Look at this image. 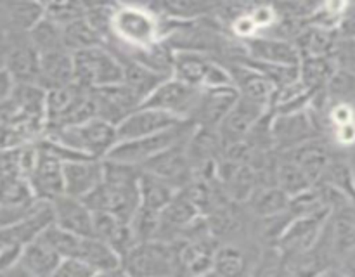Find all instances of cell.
I'll list each match as a JSON object with an SVG mask.
<instances>
[{"instance_id":"11","label":"cell","mask_w":355,"mask_h":277,"mask_svg":"<svg viewBox=\"0 0 355 277\" xmlns=\"http://www.w3.org/2000/svg\"><path fill=\"white\" fill-rule=\"evenodd\" d=\"M38 145V142H37ZM64 161L54 156L52 152L45 151L38 145V158L31 170L30 186L33 189L35 197L38 201L52 203L58 197L64 196V172H62Z\"/></svg>"},{"instance_id":"35","label":"cell","mask_w":355,"mask_h":277,"mask_svg":"<svg viewBox=\"0 0 355 277\" xmlns=\"http://www.w3.org/2000/svg\"><path fill=\"white\" fill-rule=\"evenodd\" d=\"M30 180L24 175H0V206L28 208L37 203Z\"/></svg>"},{"instance_id":"18","label":"cell","mask_w":355,"mask_h":277,"mask_svg":"<svg viewBox=\"0 0 355 277\" xmlns=\"http://www.w3.org/2000/svg\"><path fill=\"white\" fill-rule=\"evenodd\" d=\"M239 93L234 87H220V89H203L201 100L198 104L193 123L196 127L217 128L227 118L232 107L236 106Z\"/></svg>"},{"instance_id":"10","label":"cell","mask_w":355,"mask_h":277,"mask_svg":"<svg viewBox=\"0 0 355 277\" xmlns=\"http://www.w3.org/2000/svg\"><path fill=\"white\" fill-rule=\"evenodd\" d=\"M189 141V138H187ZM187 141L182 144H177L173 148L166 149L162 154L155 156L148 163L141 166V170L159 177L177 190H182L194 180V168L187 156Z\"/></svg>"},{"instance_id":"9","label":"cell","mask_w":355,"mask_h":277,"mask_svg":"<svg viewBox=\"0 0 355 277\" xmlns=\"http://www.w3.org/2000/svg\"><path fill=\"white\" fill-rule=\"evenodd\" d=\"M262 249L253 238L218 244L214 258V270L220 277H252Z\"/></svg>"},{"instance_id":"40","label":"cell","mask_w":355,"mask_h":277,"mask_svg":"<svg viewBox=\"0 0 355 277\" xmlns=\"http://www.w3.org/2000/svg\"><path fill=\"white\" fill-rule=\"evenodd\" d=\"M336 68L343 73L355 76V40L350 37L340 35V42L336 45L335 55H333Z\"/></svg>"},{"instance_id":"22","label":"cell","mask_w":355,"mask_h":277,"mask_svg":"<svg viewBox=\"0 0 355 277\" xmlns=\"http://www.w3.org/2000/svg\"><path fill=\"white\" fill-rule=\"evenodd\" d=\"M279 154L286 156L288 159L297 163L304 170V173L311 180L312 186H318L321 182L329 163H331L333 156H335L329 151L328 144H326L322 137L305 142V144L298 145V148L291 149V151L279 152Z\"/></svg>"},{"instance_id":"41","label":"cell","mask_w":355,"mask_h":277,"mask_svg":"<svg viewBox=\"0 0 355 277\" xmlns=\"http://www.w3.org/2000/svg\"><path fill=\"white\" fill-rule=\"evenodd\" d=\"M96 270L76 258H62L52 277H94Z\"/></svg>"},{"instance_id":"31","label":"cell","mask_w":355,"mask_h":277,"mask_svg":"<svg viewBox=\"0 0 355 277\" xmlns=\"http://www.w3.org/2000/svg\"><path fill=\"white\" fill-rule=\"evenodd\" d=\"M120 57V55H118ZM123 61V83L142 100L148 99L163 82H165L168 76H163L159 73L153 71L148 66L141 64L137 61H132V59L120 57Z\"/></svg>"},{"instance_id":"3","label":"cell","mask_w":355,"mask_h":277,"mask_svg":"<svg viewBox=\"0 0 355 277\" xmlns=\"http://www.w3.org/2000/svg\"><path fill=\"white\" fill-rule=\"evenodd\" d=\"M42 137L59 142L64 148L87 156V158L97 159H106L111 149L118 144L116 127L101 118H94L82 125L45 132Z\"/></svg>"},{"instance_id":"37","label":"cell","mask_w":355,"mask_h":277,"mask_svg":"<svg viewBox=\"0 0 355 277\" xmlns=\"http://www.w3.org/2000/svg\"><path fill=\"white\" fill-rule=\"evenodd\" d=\"M30 44L37 48L38 54H47V52L59 51L64 48V42H62V28L52 23L51 19L44 17L30 33L26 35Z\"/></svg>"},{"instance_id":"29","label":"cell","mask_w":355,"mask_h":277,"mask_svg":"<svg viewBox=\"0 0 355 277\" xmlns=\"http://www.w3.org/2000/svg\"><path fill=\"white\" fill-rule=\"evenodd\" d=\"M298 71H300V83L304 89L311 96H315L328 90L338 68L333 57H302Z\"/></svg>"},{"instance_id":"7","label":"cell","mask_w":355,"mask_h":277,"mask_svg":"<svg viewBox=\"0 0 355 277\" xmlns=\"http://www.w3.org/2000/svg\"><path fill=\"white\" fill-rule=\"evenodd\" d=\"M201 93L203 89H196L170 76L144 100L142 106L162 111L180 121H193Z\"/></svg>"},{"instance_id":"34","label":"cell","mask_w":355,"mask_h":277,"mask_svg":"<svg viewBox=\"0 0 355 277\" xmlns=\"http://www.w3.org/2000/svg\"><path fill=\"white\" fill-rule=\"evenodd\" d=\"M62 42H64L66 51H69L71 54L90 51V48L106 47V40L87 21V17H82V19L73 21V23L62 26Z\"/></svg>"},{"instance_id":"17","label":"cell","mask_w":355,"mask_h":277,"mask_svg":"<svg viewBox=\"0 0 355 277\" xmlns=\"http://www.w3.org/2000/svg\"><path fill=\"white\" fill-rule=\"evenodd\" d=\"M94 96H96L97 104V118L114 127H118L128 114L142 106V100L125 83L106 87V89H96Z\"/></svg>"},{"instance_id":"2","label":"cell","mask_w":355,"mask_h":277,"mask_svg":"<svg viewBox=\"0 0 355 277\" xmlns=\"http://www.w3.org/2000/svg\"><path fill=\"white\" fill-rule=\"evenodd\" d=\"M162 42V16L153 3H114L106 47L116 55L130 54Z\"/></svg>"},{"instance_id":"50","label":"cell","mask_w":355,"mask_h":277,"mask_svg":"<svg viewBox=\"0 0 355 277\" xmlns=\"http://www.w3.org/2000/svg\"><path fill=\"white\" fill-rule=\"evenodd\" d=\"M350 38H354V40H355V33H354V35H352V37H350Z\"/></svg>"},{"instance_id":"19","label":"cell","mask_w":355,"mask_h":277,"mask_svg":"<svg viewBox=\"0 0 355 277\" xmlns=\"http://www.w3.org/2000/svg\"><path fill=\"white\" fill-rule=\"evenodd\" d=\"M246 59L276 66H300L302 55L293 42L272 37H255L245 42Z\"/></svg>"},{"instance_id":"21","label":"cell","mask_w":355,"mask_h":277,"mask_svg":"<svg viewBox=\"0 0 355 277\" xmlns=\"http://www.w3.org/2000/svg\"><path fill=\"white\" fill-rule=\"evenodd\" d=\"M227 66L231 69L232 83H234V89L238 90L239 97H245L252 102L262 104V106L272 109L276 87L266 76L260 75L257 69L245 64V62L234 61Z\"/></svg>"},{"instance_id":"23","label":"cell","mask_w":355,"mask_h":277,"mask_svg":"<svg viewBox=\"0 0 355 277\" xmlns=\"http://www.w3.org/2000/svg\"><path fill=\"white\" fill-rule=\"evenodd\" d=\"M94 235L106 242L120 260H123V256L137 244L130 224L118 220L110 213H94Z\"/></svg>"},{"instance_id":"39","label":"cell","mask_w":355,"mask_h":277,"mask_svg":"<svg viewBox=\"0 0 355 277\" xmlns=\"http://www.w3.org/2000/svg\"><path fill=\"white\" fill-rule=\"evenodd\" d=\"M87 3L83 2H47L45 3V17L58 26L78 21L85 17Z\"/></svg>"},{"instance_id":"28","label":"cell","mask_w":355,"mask_h":277,"mask_svg":"<svg viewBox=\"0 0 355 277\" xmlns=\"http://www.w3.org/2000/svg\"><path fill=\"white\" fill-rule=\"evenodd\" d=\"M6 10L10 37L28 35L45 17V3L42 2H2Z\"/></svg>"},{"instance_id":"48","label":"cell","mask_w":355,"mask_h":277,"mask_svg":"<svg viewBox=\"0 0 355 277\" xmlns=\"http://www.w3.org/2000/svg\"><path fill=\"white\" fill-rule=\"evenodd\" d=\"M198 277H220V276H218V274L215 272V270H210V272H207V274H201V276H198Z\"/></svg>"},{"instance_id":"24","label":"cell","mask_w":355,"mask_h":277,"mask_svg":"<svg viewBox=\"0 0 355 277\" xmlns=\"http://www.w3.org/2000/svg\"><path fill=\"white\" fill-rule=\"evenodd\" d=\"M62 256L42 235L28 242L21 253L19 267L30 277H52Z\"/></svg>"},{"instance_id":"5","label":"cell","mask_w":355,"mask_h":277,"mask_svg":"<svg viewBox=\"0 0 355 277\" xmlns=\"http://www.w3.org/2000/svg\"><path fill=\"white\" fill-rule=\"evenodd\" d=\"M194 128H196V125L193 121H186V123L177 125V127L162 132V134L135 138V141L118 142L111 149L110 154L106 156V159L116 163H125V165L139 166L141 168L144 163H148L155 156L162 154L166 149L186 142L194 132Z\"/></svg>"},{"instance_id":"1","label":"cell","mask_w":355,"mask_h":277,"mask_svg":"<svg viewBox=\"0 0 355 277\" xmlns=\"http://www.w3.org/2000/svg\"><path fill=\"white\" fill-rule=\"evenodd\" d=\"M104 166L106 173L103 184L89 196L83 197V201L94 213H110L118 220L130 224L141 208V197H139L141 168L110 161V159H104Z\"/></svg>"},{"instance_id":"13","label":"cell","mask_w":355,"mask_h":277,"mask_svg":"<svg viewBox=\"0 0 355 277\" xmlns=\"http://www.w3.org/2000/svg\"><path fill=\"white\" fill-rule=\"evenodd\" d=\"M329 217H298L291 220L288 225L286 232L279 242L276 244V249L281 253L284 260L297 258L304 253L311 251L321 239L324 225Z\"/></svg>"},{"instance_id":"44","label":"cell","mask_w":355,"mask_h":277,"mask_svg":"<svg viewBox=\"0 0 355 277\" xmlns=\"http://www.w3.org/2000/svg\"><path fill=\"white\" fill-rule=\"evenodd\" d=\"M0 38H6L9 40V28H7V19H6V10H3L2 2H0Z\"/></svg>"},{"instance_id":"32","label":"cell","mask_w":355,"mask_h":277,"mask_svg":"<svg viewBox=\"0 0 355 277\" xmlns=\"http://www.w3.org/2000/svg\"><path fill=\"white\" fill-rule=\"evenodd\" d=\"M290 201L291 197L277 186H266L257 187L245 204L252 217L263 218L288 211L290 210Z\"/></svg>"},{"instance_id":"33","label":"cell","mask_w":355,"mask_h":277,"mask_svg":"<svg viewBox=\"0 0 355 277\" xmlns=\"http://www.w3.org/2000/svg\"><path fill=\"white\" fill-rule=\"evenodd\" d=\"M179 190L168 182H165L159 177L141 170L139 177V197H141V206L153 211H162L170 201L175 197Z\"/></svg>"},{"instance_id":"47","label":"cell","mask_w":355,"mask_h":277,"mask_svg":"<svg viewBox=\"0 0 355 277\" xmlns=\"http://www.w3.org/2000/svg\"><path fill=\"white\" fill-rule=\"evenodd\" d=\"M349 163H350V168H352V175H354V180H355V148L350 149L349 151Z\"/></svg>"},{"instance_id":"42","label":"cell","mask_w":355,"mask_h":277,"mask_svg":"<svg viewBox=\"0 0 355 277\" xmlns=\"http://www.w3.org/2000/svg\"><path fill=\"white\" fill-rule=\"evenodd\" d=\"M16 85L17 83L14 82L12 76L9 75V71H7L6 68L0 69V109H3L7 104H10Z\"/></svg>"},{"instance_id":"46","label":"cell","mask_w":355,"mask_h":277,"mask_svg":"<svg viewBox=\"0 0 355 277\" xmlns=\"http://www.w3.org/2000/svg\"><path fill=\"white\" fill-rule=\"evenodd\" d=\"M318 277H347V276L338 269V267H331V269H328V270H324V272L319 274Z\"/></svg>"},{"instance_id":"8","label":"cell","mask_w":355,"mask_h":277,"mask_svg":"<svg viewBox=\"0 0 355 277\" xmlns=\"http://www.w3.org/2000/svg\"><path fill=\"white\" fill-rule=\"evenodd\" d=\"M322 137L309 107L297 113H272V142L277 152H286L309 141Z\"/></svg>"},{"instance_id":"45","label":"cell","mask_w":355,"mask_h":277,"mask_svg":"<svg viewBox=\"0 0 355 277\" xmlns=\"http://www.w3.org/2000/svg\"><path fill=\"white\" fill-rule=\"evenodd\" d=\"M94 277H123V272H121V269L99 270V272H96V276Z\"/></svg>"},{"instance_id":"26","label":"cell","mask_w":355,"mask_h":277,"mask_svg":"<svg viewBox=\"0 0 355 277\" xmlns=\"http://www.w3.org/2000/svg\"><path fill=\"white\" fill-rule=\"evenodd\" d=\"M215 57L203 52H173L172 76L196 89H205L207 75Z\"/></svg>"},{"instance_id":"49","label":"cell","mask_w":355,"mask_h":277,"mask_svg":"<svg viewBox=\"0 0 355 277\" xmlns=\"http://www.w3.org/2000/svg\"><path fill=\"white\" fill-rule=\"evenodd\" d=\"M0 69H3V57L0 55Z\"/></svg>"},{"instance_id":"30","label":"cell","mask_w":355,"mask_h":277,"mask_svg":"<svg viewBox=\"0 0 355 277\" xmlns=\"http://www.w3.org/2000/svg\"><path fill=\"white\" fill-rule=\"evenodd\" d=\"M340 42V31H328L309 24L293 42L302 57H333Z\"/></svg>"},{"instance_id":"38","label":"cell","mask_w":355,"mask_h":277,"mask_svg":"<svg viewBox=\"0 0 355 277\" xmlns=\"http://www.w3.org/2000/svg\"><path fill=\"white\" fill-rule=\"evenodd\" d=\"M349 2H322L318 3L315 10L312 12L309 24L311 26L322 28L328 31H340L345 17Z\"/></svg>"},{"instance_id":"12","label":"cell","mask_w":355,"mask_h":277,"mask_svg":"<svg viewBox=\"0 0 355 277\" xmlns=\"http://www.w3.org/2000/svg\"><path fill=\"white\" fill-rule=\"evenodd\" d=\"M3 68L17 85H38L40 54L30 44L26 35L10 37L3 54Z\"/></svg>"},{"instance_id":"25","label":"cell","mask_w":355,"mask_h":277,"mask_svg":"<svg viewBox=\"0 0 355 277\" xmlns=\"http://www.w3.org/2000/svg\"><path fill=\"white\" fill-rule=\"evenodd\" d=\"M73 85V54L66 48L40 54L38 87L47 90Z\"/></svg>"},{"instance_id":"15","label":"cell","mask_w":355,"mask_h":277,"mask_svg":"<svg viewBox=\"0 0 355 277\" xmlns=\"http://www.w3.org/2000/svg\"><path fill=\"white\" fill-rule=\"evenodd\" d=\"M180 123H186V121L177 120V118L162 113V111L149 109V107L141 106L134 113L128 114L116 127L118 142L135 141V138L162 134V132L170 130V128L177 127Z\"/></svg>"},{"instance_id":"43","label":"cell","mask_w":355,"mask_h":277,"mask_svg":"<svg viewBox=\"0 0 355 277\" xmlns=\"http://www.w3.org/2000/svg\"><path fill=\"white\" fill-rule=\"evenodd\" d=\"M336 267H338L347 277H355V244L347 248L345 251L338 256Z\"/></svg>"},{"instance_id":"36","label":"cell","mask_w":355,"mask_h":277,"mask_svg":"<svg viewBox=\"0 0 355 277\" xmlns=\"http://www.w3.org/2000/svg\"><path fill=\"white\" fill-rule=\"evenodd\" d=\"M276 186L281 190H284L290 197H295L298 194L305 193L307 189H311L312 182L307 179L304 170L297 163L288 159L286 156L279 154L276 168Z\"/></svg>"},{"instance_id":"6","label":"cell","mask_w":355,"mask_h":277,"mask_svg":"<svg viewBox=\"0 0 355 277\" xmlns=\"http://www.w3.org/2000/svg\"><path fill=\"white\" fill-rule=\"evenodd\" d=\"M127 277H173V248L170 242H137L121 260Z\"/></svg>"},{"instance_id":"27","label":"cell","mask_w":355,"mask_h":277,"mask_svg":"<svg viewBox=\"0 0 355 277\" xmlns=\"http://www.w3.org/2000/svg\"><path fill=\"white\" fill-rule=\"evenodd\" d=\"M73 258L82 260L96 272L99 270H114L121 267V260L104 241L97 239L96 235H80L76 244L75 256Z\"/></svg>"},{"instance_id":"16","label":"cell","mask_w":355,"mask_h":277,"mask_svg":"<svg viewBox=\"0 0 355 277\" xmlns=\"http://www.w3.org/2000/svg\"><path fill=\"white\" fill-rule=\"evenodd\" d=\"M270 111L272 109L262 106V104L252 102L245 97H239L236 106L232 107L231 113L227 114V118L218 127V134L224 141V145L245 141L250 132L253 130V127Z\"/></svg>"},{"instance_id":"14","label":"cell","mask_w":355,"mask_h":277,"mask_svg":"<svg viewBox=\"0 0 355 277\" xmlns=\"http://www.w3.org/2000/svg\"><path fill=\"white\" fill-rule=\"evenodd\" d=\"M62 172H64V194L83 199L103 184L106 166L104 159L78 158L66 161L62 165Z\"/></svg>"},{"instance_id":"20","label":"cell","mask_w":355,"mask_h":277,"mask_svg":"<svg viewBox=\"0 0 355 277\" xmlns=\"http://www.w3.org/2000/svg\"><path fill=\"white\" fill-rule=\"evenodd\" d=\"M54 225L75 235H94V211L85 201L64 194L52 201Z\"/></svg>"},{"instance_id":"4","label":"cell","mask_w":355,"mask_h":277,"mask_svg":"<svg viewBox=\"0 0 355 277\" xmlns=\"http://www.w3.org/2000/svg\"><path fill=\"white\" fill-rule=\"evenodd\" d=\"M123 83V61L107 47L73 54V85L96 90Z\"/></svg>"}]
</instances>
